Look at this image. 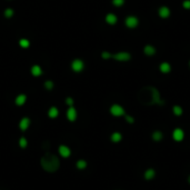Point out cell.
<instances>
[{
    "label": "cell",
    "instance_id": "12",
    "mask_svg": "<svg viewBox=\"0 0 190 190\" xmlns=\"http://www.w3.org/2000/svg\"><path fill=\"white\" fill-rule=\"evenodd\" d=\"M156 51H157L156 48L153 47L152 45H146L145 47H143V53H145L146 56H149V57L155 55Z\"/></svg>",
    "mask_w": 190,
    "mask_h": 190
},
{
    "label": "cell",
    "instance_id": "18",
    "mask_svg": "<svg viewBox=\"0 0 190 190\" xmlns=\"http://www.w3.org/2000/svg\"><path fill=\"white\" fill-rule=\"evenodd\" d=\"M26 100H27V96L24 95V93H21V95H18L16 97V100H15V102H16L17 106H22V105H25Z\"/></svg>",
    "mask_w": 190,
    "mask_h": 190
},
{
    "label": "cell",
    "instance_id": "14",
    "mask_svg": "<svg viewBox=\"0 0 190 190\" xmlns=\"http://www.w3.org/2000/svg\"><path fill=\"white\" fill-rule=\"evenodd\" d=\"M159 70H160V72H162V74H169V72L171 71V65L169 62H161V65L159 66Z\"/></svg>",
    "mask_w": 190,
    "mask_h": 190
},
{
    "label": "cell",
    "instance_id": "17",
    "mask_svg": "<svg viewBox=\"0 0 190 190\" xmlns=\"http://www.w3.org/2000/svg\"><path fill=\"white\" fill-rule=\"evenodd\" d=\"M172 114H174V116L180 117V116H182V114H183V109H182L181 106L174 105V107H172Z\"/></svg>",
    "mask_w": 190,
    "mask_h": 190
},
{
    "label": "cell",
    "instance_id": "23",
    "mask_svg": "<svg viewBox=\"0 0 190 190\" xmlns=\"http://www.w3.org/2000/svg\"><path fill=\"white\" fill-rule=\"evenodd\" d=\"M19 146H20L21 148H26L27 146H28V141H27V138L21 137L20 139H19Z\"/></svg>",
    "mask_w": 190,
    "mask_h": 190
},
{
    "label": "cell",
    "instance_id": "21",
    "mask_svg": "<svg viewBox=\"0 0 190 190\" xmlns=\"http://www.w3.org/2000/svg\"><path fill=\"white\" fill-rule=\"evenodd\" d=\"M77 168L78 169H80V170H81V169H84V168H87V161L86 160H84V159H81V160H78L77 161Z\"/></svg>",
    "mask_w": 190,
    "mask_h": 190
},
{
    "label": "cell",
    "instance_id": "10",
    "mask_svg": "<svg viewBox=\"0 0 190 190\" xmlns=\"http://www.w3.org/2000/svg\"><path fill=\"white\" fill-rule=\"evenodd\" d=\"M77 116H78V114H77V110L74 108V107H69L68 111H67V118H68L69 121H75L77 119Z\"/></svg>",
    "mask_w": 190,
    "mask_h": 190
},
{
    "label": "cell",
    "instance_id": "16",
    "mask_svg": "<svg viewBox=\"0 0 190 190\" xmlns=\"http://www.w3.org/2000/svg\"><path fill=\"white\" fill-rule=\"evenodd\" d=\"M117 20H118V18H117V16L115 13H108L106 16V22L109 25H115L117 22Z\"/></svg>",
    "mask_w": 190,
    "mask_h": 190
},
{
    "label": "cell",
    "instance_id": "7",
    "mask_svg": "<svg viewBox=\"0 0 190 190\" xmlns=\"http://www.w3.org/2000/svg\"><path fill=\"white\" fill-rule=\"evenodd\" d=\"M59 155H60L62 158H68L70 155H71V149L66 145H61L59 147Z\"/></svg>",
    "mask_w": 190,
    "mask_h": 190
},
{
    "label": "cell",
    "instance_id": "30",
    "mask_svg": "<svg viewBox=\"0 0 190 190\" xmlns=\"http://www.w3.org/2000/svg\"><path fill=\"white\" fill-rule=\"evenodd\" d=\"M188 183H189V185H190V174H189V176H188Z\"/></svg>",
    "mask_w": 190,
    "mask_h": 190
},
{
    "label": "cell",
    "instance_id": "1",
    "mask_svg": "<svg viewBox=\"0 0 190 190\" xmlns=\"http://www.w3.org/2000/svg\"><path fill=\"white\" fill-rule=\"evenodd\" d=\"M41 165H42V168L45 169L46 171L53 172V171H56V170L59 168V166H60V162H59V159L57 158L55 155L47 153L45 157H42Z\"/></svg>",
    "mask_w": 190,
    "mask_h": 190
},
{
    "label": "cell",
    "instance_id": "24",
    "mask_svg": "<svg viewBox=\"0 0 190 190\" xmlns=\"http://www.w3.org/2000/svg\"><path fill=\"white\" fill-rule=\"evenodd\" d=\"M124 119H126V121L128 122V124H135V118L132 116H129V115H124Z\"/></svg>",
    "mask_w": 190,
    "mask_h": 190
},
{
    "label": "cell",
    "instance_id": "9",
    "mask_svg": "<svg viewBox=\"0 0 190 190\" xmlns=\"http://www.w3.org/2000/svg\"><path fill=\"white\" fill-rule=\"evenodd\" d=\"M158 15L160 18L162 19H167L170 17V9L167 7V6H161L158 10Z\"/></svg>",
    "mask_w": 190,
    "mask_h": 190
},
{
    "label": "cell",
    "instance_id": "5",
    "mask_svg": "<svg viewBox=\"0 0 190 190\" xmlns=\"http://www.w3.org/2000/svg\"><path fill=\"white\" fill-rule=\"evenodd\" d=\"M124 24L130 29H135V28L138 27V25H139V19L136 16H128L126 18V20H124Z\"/></svg>",
    "mask_w": 190,
    "mask_h": 190
},
{
    "label": "cell",
    "instance_id": "26",
    "mask_svg": "<svg viewBox=\"0 0 190 190\" xmlns=\"http://www.w3.org/2000/svg\"><path fill=\"white\" fill-rule=\"evenodd\" d=\"M124 3V0H112V5L116 7H121Z\"/></svg>",
    "mask_w": 190,
    "mask_h": 190
},
{
    "label": "cell",
    "instance_id": "11",
    "mask_svg": "<svg viewBox=\"0 0 190 190\" xmlns=\"http://www.w3.org/2000/svg\"><path fill=\"white\" fill-rule=\"evenodd\" d=\"M29 126H30V119L27 118V117L22 118L20 120V122H19V128H20L22 131H26V130L29 128Z\"/></svg>",
    "mask_w": 190,
    "mask_h": 190
},
{
    "label": "cell",
    "instance_id": "20",
    "mask_svg": "<svg viewBox=\"0 0 190 190\" xmlns=\"http://www.w3.org/2000/svg\"><path fill=\"white\" fill-rule=\"evenodd\" d=\"M31 74L34 75V77H38L40 76V75L42 74V70L41 68H40V66H38V65H36V66H34L31 68Z\"/></svg>",
    "mask_w": 190,
    "mask_h": 190
},
{
    "label": "cell",
    "instance_id": "2",
    "mask_svg": "<svg viewBox=\"0 0 190 190\" xmlns=\"http://www.w3.org/2000/svg\"><path fill=\"white\" fill-rule=\"evenodd\" d=\"M171 137H172V140L176 141V142H181L185 140V137H186V133H185V130L182 129V128H174V131L171 133Z\"/></svg>",
    "mask_w": 190,
    "mask_h": 190
},
{
    "label": "cell",
    "instance_id": "31",
    "mask_svg": "<svg viewBox=\"0 0 190 190\" xmlns=\"http://www.w3.org/2000/svg\"><path fill=\"white\" fill-rule=\"evenodd\" d=\"M189 67H190V61H189Z\"/></svg>",
    "mask_w": 190,
    "mask_h": 190
},
{
    "label": "cell",
    "instance_id": "4",
    "mask_svg": "<svg viewBox=\"0 0 190 190\" xmlns=\"http://www.w3.org/2000/svg\"><path fill=\"white\" fill-rule=\"evenodd\" d=\"M110 114L114 117H122L126 115V110L121 105L115 103L110 107Z\"/></svg>",
    "mask_w": 190,
    "mask_h": 190
},
{
    "label": "cell",
    "instance_id": "19",
    "mask_svg": "<svg viewBox=\"0 0 190 190\" xmlns=\"http://www.w3.org/2000/svg\"><path fill=\"white\" fill-rule=\"evenodd\" d=\"M58 115H59V110H58V108H57V107H51V108L49 109V111H48V116L50 117V118H52V119L57 118V117H58Z\"/></svg>",
    "mask_w": 190,
    "mask_h": 190
},
{
    "label": "cell",
    "instance_id": "13",
    "mask_svg": "<svg viewBox=\"0 0 190 190\" xmlns=\"http://www.w3.org/2000/svg\"><path fill=\"white\" fill-rule=\"evenodd\" d=\"M151 139H152L153 141H156V142H159V141H161V140L164 139V133H162V131H160V130H155V131L151 133Z\"/></svg>",
    "mask_w": 190,
    "mask_h": 190
},
{
    "label": "cell",
    "instance_id": "22",
    "mask_svg": "<svg viewBox=\"0 0 190 190\" xmlns=\"http://www.w3.org/2000/svg\"><path fill=\"white\" fill-rule=\"evenodd\" d=\"M19 45H20V47H22V48H28L30 46V42H29V40H27V39H20L19 40Z\"/></svg>",
    "mask_w": 190,
    "mask_h": 190
},
{
    "label": "cell",
    "instance_id": "6",
    "mask_svg": "<svg viewBox=\"0 0 190 190\" xmlns=\"http://www.w3.org/2000/svg\"><path fill=\"white\" fill-rule=\"evenodd\" d=\"M71 68H72V70H74V71H76V72L82 71V70H84V61L80 60V59H75V60L72 61V63H71Z\"/></svg>",
    "mask_w": 190,
    "mask_h": 190
},
{
    "label": "cell",
    "instance_id": "15",
    "mask_svg": "<svg viewBox=\"0 0 190 190\" xmlns=\"http://www.w3.org/2000/svg\"><path fill=\"white\" fill-rule=\"evenodd\" d=\"M110 140L112 141V142L115 143H118L120 142L122 140V135H121V132H119V131H115L111 133L110 136Z\"/></svg>",
    "mask_w": 190,
    "mask_h": 190
},
{
    "label": "cell",
    "instance_id": "28",
    "mask_svg": "<svg viewBox=\"0 0 190 190\" xmlns=\"http://www.w3.org/2000/svg\"><path fill=\"white\" fill-rule=\"evenodd\" d=\"M182 7L186 9V10H190V0H185L182 2Z\"/></svg>",
    "mask_w": 190,
    "mask_h": 190
},
{
    "label": "cell",
    "instance_id": "3",
    "mask_svg": "<svg viewBox=\"0 0 190 190\" xmlns=\"http://www.w3.org/2000/svg\"><path fill=\"white\" fill-rule=\"evenodd\" d=\"M110 58L116 59L117 61H121V62H124V61H128L131 59V55L127 51H120V52L117 53H110Z\"/></svg>",
    "mask_w": 190,
    "mask_h": 190
},
{
    "label": "cell",
    "instance_id": "8",
    "mask_svg": "<svg viewBox=\"0 0 190 190\" xmlns=\"http://www.w3.org/2000/svg\"><path fill=\"white\" fill-rule=\"evenodd\" d=\"M155 177H156V170L153 168H148L143 171V178H145V180L150 181V180L155 179Z\"/></svg>",
    "mask_w": 190,
    "mask_h": 190
},
{
    "label": "cell",
    "instance_id": "25",
    "mask_svg": "<svg viewBox=\"0 0 190 190\" xmlns=\"http://www.w3.org/2000/svg\"><path fill=\"white\" fill-rule=\"evenodd\" d=\"M13 16V10L11 8H8V9H6L5 11V17L6 18H11V17Z\"/></svg>",
    "mask_w": 190,
    "mask_h": 190
},
{
    "label": "cell",
    "instance_id": "29",
    "mask_svg": "<svg viewBox=\"0 0 190 190\" xmlns=\"http://www.w3.org/2000/svg\"><path fill=\"white\" fill-rule=\"evenodd\" d=\"M66 102H67V105L69 106V107H71L72 105H74V99L72 98H67V100H66Z\"/></svg>",
    "mask_w": 190,
    "mask_h": 190
},
{
    "label": "cell",
    "instance_id": "27",
    "mask_svg": "<svg viewBox=\"0 0 190 190\" xmlns=\"http://www.w3.org/2000/svg\"><path fill=\"white\" fill-rule=\"evenodd\" d=\"M45 87L47 88L48 90H51L53 88V82L51 81V80H47V81L45 82Z\"/></svg>",
    "mask_w": 190,
    "mask_h": 190
}]
</instances>
